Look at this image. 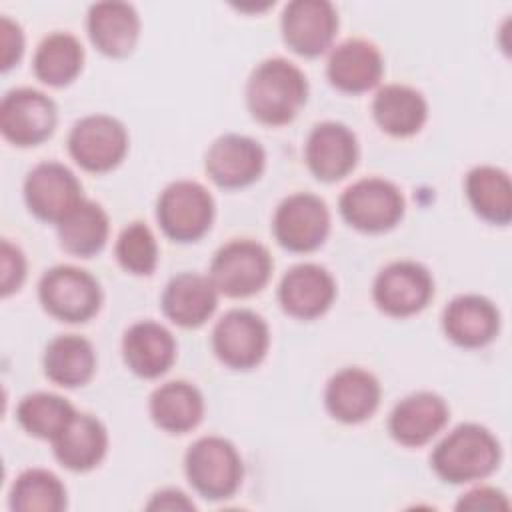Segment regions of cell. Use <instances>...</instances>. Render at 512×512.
<instances>
[{"instance_id":"4dcf8cb0","label":"cell","mask_w":512,"mask_h":512,"mask_svg":"<svg viewBox=\"0 0 512 512\" xmlns=\"http://www.w3.org/2000/svg\"><path fill=\"white\" fill-rule=\"evenodd\" d=\"M60 246L80 258L98 254L108 240L110 220L106 210L92 200H84L74 212H70L58 226Z\"/></svg>"},{"instance_id":"ac0fdd59","label":"cell","mask_w":512,"mask_h":512,"mask_svg":"<svg viewBox=\"0 0 512 512\" xmlns=\"http://www.w3.org/2000/svg\"><path fill=\"white\" fill-rule=\"evenodd\" d=\"M450 418V408L436 392L420 390L404 396L388 416L390 436L406 446L418 448L428 444Z\"/></svg>"},{"instance_id":"30bf717a","label":"cell","mask_w":512,"mask_h":512,"mask_svg":"<svg viewBox=\"0 0 512 512\" xmlns=\"http://www.w3.org/2000/svg\"><path fill=\"white\" fill-rule=\"evenodd\" d=\"M328 232L330 210L320 196L312 192H294L276 206L272 234L284 250L296 254L314 252L324 244Z\"/></svg>"},{"instance_id":"836d02e7","label":"cell","mask_w":512,"mask_h":512,"mask_svg":"<svg viewBox=\"0 0 512 512\" xmlns=\"http://www.w3.org/2000/svg\"><path fill=\"white\" fill-rule=\"evenodd\" d=\"M114 254L118 264L134 276H148L158 264V244L144 222H130L118 234Z\"/></svg>"},{"instance_id":"2e32d148","label":"cell","mask_w":512,"mask_h":512,"mask_svg":"<svg viewBox=\"0 0 512 512\" xmlns=\"http://www.w3.org/2000/svg\"><path fill=\"white\" fill-rule=\"evenodd\" d=\"M360 148L356 134L342 122L326 120L316 124L304 144L308 170L320 182H338L358 164Z\"/></svg>"},{"instance_id":"f546056e","label":"cell","mask_w":512,"mask_h":512,"mask_svg":"<svg viewBox=\"0 0 512 512\" xmlns=\"http://www.w3.org/2000/svg\"><path fill=\"white\" fill-rule=\"evenodd\" d=\"M84 66V48L74 34L52 32L42 38L34 52V76L52 88H62L76 80Z\"/></svg>"},{"instance_id":"603a6c76","label":"cell","mask_w":512,"mask_h":512,"mask_svg":"<svg viewBox=\"0 0 512 512\" xmlns=\"http://www.w3.org/2000/svg\"><path fill=\"white\" fill-rule=\"evenodd\" d=\"M164 316L182 328L202 326L218 306V290L208 274L180 272L168 280L160 296Z\"/></svg>"},{"instance_id":"e0dca14e","label":"cell","mask_w":512,"mask_h":512,"mask_svg":"<svg viewBox=\"0 0 512 512\" xmlns=\"http://www.w3.org/2000/svg\"><path fill=\"white\" fill-rule=\"evenodd\" d=\"M336 298V280L320 264L302 262L286 270L278 284L282 310L298 320H314L326 314Z\"/></svg>"},{"instance_id":"5bb4252c","label":"cell","mask_w":512,"mask_h":512,"mask_svg":"<svg viewBox=\"0 0 512 512\" xmlns=\"http://www.w3.org/2000/svg\"><path fill=\"white\" fill-rule=\"evenodd\" d=\"M266 168L262 144L244 134H222L206 150L204 170L208 178L226 190L254 184Z\"/></svg>"},{"instance_id":"d6a6232c","label":"cell","mask_w":512,"mask_h":512,"mask_svg":"<svg viewBox=\"0 0 512 512\" xmlns=\"http://www.w3.org/2000/svg\"><path fill=\"white\" fill-rule=\"evenodd\" d=\"M76 408L60 394L32 392L16 406L18 424L34 438L52 442L74 418Z\"/></svg>"},{"instance_id":"5b68a950","label":"cell","mask_w":512,"mask_h":512,"mask_svg":"<svg viewBox=\"0 0 512 512\" xmlns=\"http://www.w3.org/2000/svg\"><path fill=\"white\" fill-rule=\"evenodd\" d=\"M272 268L274 260L264 244L250 238H234L212 256L208 278L218 294L248 298L268 284Z\"/></svg>"},{"instance_id":"ba28073f","label":"cell","mask_w":512,"mask_h":512,"mask_svg":"<svg viewBox=\"0 0 512 512\" xmlns=\"http://www.w3.org/2000/svg\"><path fill=\"white\" fill-rule=\"evenodd\" d=\"M68 154L86 172L114 170L128 152L126 126L110 114H88L68 132Z\"/></svg>"},{"instance_id":"9a60e30c","label":"cell","mask_w":512,"mask_h":512,"mask_svg":"<svg viewBox=\"0 0 512 512\" xmlns=\"http://www.w3.org/2000/svg\"><path fill=\"white\" fill-rule=\"evenodd\" d=\"M284 44L304 58L324 54L336 36L338 14L326 0H292L280 18Z\"/></svg>"},{"instance_id":"52a82bcc","label":"cell","mask_w":512,"mask_h":512,"mask_svg":"<svg viewBox=\"0 0 512 512\" xmlns=\"http://www.w3.org/2000/svg\"><path fill=\"white\" fill-rule=\"evenodd\" d=\"M216 204L210 190L196 180L170 182L158 196L156 220L174 242H196L212 226Z\"/></svg>"},{"instance_id":"8d00e7d4","label":"cell","mask_w":512,"mask_h":512,"mask_svg":"<svg viewBox=\"0 0 512 512\" xmlns=\"http://www.w3.org/2000/svg\"><path fill=\"white\" fill-rule=\"evenodd\" d=\"M510 502L500 488L494 486H474L464 492L458 502L456 510H508Z\"/></svg>"},{"instance_id":"f1b7e54d","label":"cell","mask_w":512,"mask_h":512,"mask_svg":"<svg viewBox=\"0 0 512 512\" xmlns=\"http://www.w3.org/2000/svg\"><path fill=\"white\" fill-rule=\"evenodd\" d=\"M470 208L488 224L506 226L512 220V182L506 170L480 164L464 178Z\"/></svg>"},{"instance_id":"4fadbf2b","label":"cell","mask_w":512,"mask_h":512,"mask_svg":"<svg viewBox=\"0 0 512 512\" xmlns=\"http://www.w3.org/2000/svg\"><path fill=\"white\" fill-rule=\"evenodd\" d=\"M84 200L80 180L60 162H40L24 178V202L38 220L58 226Z\"/></svg>"},{"instance_id":"1f68e13d","label":"cell","mask_w":512,"mask_h":512,"mask_svg":"<svg viewBox=\"0 0 512 512\" xmlns=\"http://www.w3.org/2000/svg\"><path fill=\"white\" fill-rule=\"evenodd\" d=\"M68 504L64 482L46 468L22 470L8 492L14 512H62Z\"/></svg>"},{"instance_id":"7402d4cb","label":"cell","mask_w":512,"mask_h":512,"mask_svg":"<svg viewBox=\"0 0 512 512\" xmlns=\"http://www.w3.org/2000/svg\"><path fill=\"white\" fill-rule=\"evenodd\" d=\"M122 358L130 372L154 380L174 364L176 340L160 322L140 320L130 324L122 336Z\"/></svg>"},{"instance_id":"e575fe53","label":"cell","mask_w":512,"mask_h":512,"mask_svg":"<svg viewBox=\"0 0 512 512\" xmlns=\"http://www.w3.org/2000/svg\"><path fill=\"white\" fill-rule=\"evenodd\" d=\"M0 270H2L0 288H2V296L6 298L18 292L26 280V256L20 250V246L12 244L6 238L2 240V246H0Z\"/></svg>"},{"instance_id":"277c9868","label":"cell","mask_w":512,"mask_h":512,"mask_svg":"<svg viewBox=\"0 0 512 512\" xmlns=\"http://www.w3.org/2000/svg\"><path fill=\"white\" fill-rule=\"evenodd\" d=\"M38 300L52 318L80 324L98 314L102 306V288L88 270L72 264H58L40 276Z\"/></svg>"},{"instance_id":"7a4b0ae2","label":"cell","mask_w":512,"mask_h":512,"mask_svg":"<svg viewBox=\"0 0 512 512\" xmlns=\"http://www.w3.org/2000/svg\"><path fill=\"white\" fill-rule=\"evenodd\" d=\"M500 458L498 438L482 424L464 422L436 444L430 466L448 484H470L488 478L498 468Z\"/></svg>"},{"instance_id":"d590c367","label":"cell","mask_w":512,"mask_h":512,"mask_svg":"<svg viewBox=\"0 0 512 512\" xmlns=\"http://www.w3.org/2000/svg\"><path fill=\"white\" fill-rule=\"evenodd\" d=\"M0 68L2 72H8L12 66H16L24 54V32L18 22L10 20L8 16L0 18Z\"/></svg>"},{"instance_id":"4316f807","label":"cell","mask_w":512,"mask_h":512,"mask_svg":"<svg viewBox=\"0 0 512 512\" xmlns=\"http://www.w3.org/2000/svg\"><path fill=\"white\" fill-rule=\"evenodd\" d=\"M152 422L168 434H186L204 418V396L186 380H170L154 388L148 400Z\"/></svg>"},{"instance_id":"7c38bea8","label":"cell","mask_w":512,"mask_h":512,"mask_svg":"<svg viewBox=\"0 0 512 512\" xmlns=\"http://www.w3.org/2000/svg\"><path fill=\"white\" fill-rule=\"evenodd\" d=\"M434 296V278L430 270L414 260H394L374 278L372 298L378 310L394 318H406L422 312Z\"/></svg>"},{"instance_id":"484cf974","label":"cell","mask_w":512,"mask_h":512,"mask_svg":"<svg viewBox=\"0 0 512 512\" xmlns=\"http://www.w3.org/2000/svg\"><path fill=\"white\" fill-rule=\"evenodd\" d=\"M372 116L378 128L396 138H408L428 120V102L420 90L406 84H384L372 100Z\"/></svg>"},{"instance_id":"8fae6325","label":"cell","mask_w":512,"mask_h":512,"mask_svg":"<svg viewBox=\"0 0 512 512\" xmlns=\"http://www.w3.org/2000/svg\"><path fill=\"white\" fill-rule=\"evenodd\" d=\"M58 124L54 100L36 88H14L0 102V132L20 148L38 146L48 140Z\"/></svg>"},{"instance_id":"44dd1931","label":"cell","mask_w":512,"mask_h":512,"mask_svg":"<svg viewBox=\"0 0 512 512\" xmlns=\"http://www.w3.org/2000/svg\"><path fill=\"white\" fill-rule=\"evenodd\" d=\"M442 330L450 342L462 348H482L500 332L496 304L480 294H460L442 312Z\"/></svg>"},{"instance_id":"6da1fadb","label":"cell","mask_w":512,"mask_h":512,"mask_svg":"<svg viewBox=\"0 0 512 512\" xmlns=\"http://www.w3.org/2000/svg\"><path fill=\"white\" fill-rule=\"evenodd\" d=\"M306 100V74L286 58H266L248 76L246 106L260 124L282 126L292 122Z\"/></svg>"},{"instance_id":"d4e9b609","label":"cell","mask_w":512,"mask_h":512,"mask_svg":"<svg viewBox=\"0 0 512 512\" xmlns=\"http://www.w3.org/2000/svg\"><path fill=\"white\" fill-rule=\"evenodd\" d=\"M50 444L56 460L66 470L88 472L96 468L108 452V430L96 416L76 412Z\"/></svg>"},{"instance_id":"9c48e42d","label":"cell","mask_w":512,"mask_h":512,"mask_svg":"<svg viewBox=\"0 0 512 512\" xmlns=\"http://www.w3.org/2000/svg\"><path fill=\"white\" fill-rule=\"evenodd\" d=\"M270 348L266 320L248 308H232L212 328V350L232 370L256 368Z\"/></svg>"},{"instance_id":"d6986e66","label":"cell","mask_w":512,"mask_h":512,"mask_svg":"<svg viewBox=\"0 0 512 512\" xmlns=\"http://www.w3.org/2000/svg\"><path fill=\"white\" fill-rule=\"evenodd\" d=\"M382 388L378 378L358 366L338 370L326 384L324 406L328 414L342 424L368 420L380 404Z\"/></svg>"},{"instance_id":"8992f818","label":"cell","mask_w":512,"mask_h":512,"mask_svg":"<svg viewBox=\"0 0 512 512\" xmlns=\"http://www.w3.org/2000/svg\"><path fill=\"white\" fill-rule=\"evenodd\" d=\"M340 216L352 228L366 234L392 230L404 218L406 200L400 188L378 176L352 182L338 200Z\"/></svg>"},{"instance_id":"74e56055","label":"cell","mask_w":512,"mask_h":512,"mask_svg":"<svg viewBox=\"0 0 512 512\" xmlns=\"http://www.w3.org/2000/svg\"><path fill=\"white\" fill-rule=\"evenodd\" d=\"M194 502L178 488H164L152 494V498L146 504V510H194Z\"/></svg>"},{"instance_id":"cb8c5ba5","label":"cell","mask_w":512,"mask_h":512,"mask_svg":"<svg viewBox=\"0 0 512 512\" xmlns=\"http://www.w3.org/2000/svg\"><path fill=\"white\" fill-rule=\"evenodd\" d=\"M90 42L108 58H126L140 36V16L128 2H96L88 8Z\"/></svg>"},{"instance_id":"83f0119b","label":"cell","mask_w":512,"mask_h":512,"mask_svg":"<svg viewBox=\"0 0 512 512\" xmlns=\"http://www.w3.org/2000/svg\"><path fill=\"white\" fill-rule=\"evenodd\" d=\"M44 376L64 388H78L92 380L96 372V352L90 340L78 334L52 338L42 356Z\"/></svg>"},{"instance_id":"3957f363","label":"cell","mask_w":512,"mask_h":512,"mask_svg":"<svg viewBox=\"0 0 512 512\" xmlns=\"http://www.w3.org/2000/svg\"><path fill=\"white\" fill-rule=\"evenodd\" d=\"M184 472L196 494L210 502H220L238 492L244 478V464L230 440L202 436L188 446Z\"/></svg>"},{"instance_id":"ffe728a7","label":"cell","mask_w":512,"mask_h":512,"mask_svg":"<svg viewBox=\"0 0 512 512\" xmlns=\"http://www.w3.org/2000/svg\"><path fill=\"white\" fill-rule=\"evenodd\" d=\"M384 74V58L376 44L364 38H348L330 50L326 76L346 94H362L378 86Z\"/></svg>"}]
</instances>
